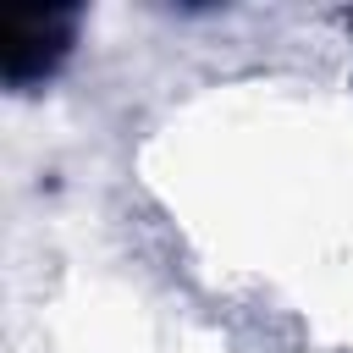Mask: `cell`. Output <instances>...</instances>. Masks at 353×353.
I'll return each mask as SVG.
<instances>
[{
    "label": "cell",
    "mask_w": 353,
    "mask_h": 353,
    "mask_svg": "<svg viewBox=\"0 0 353 353\" xmlns=\"http://www.w3.org/2000/svg\"><path fill=\"white\" fill-rule=\"evenodd\" d=\"M72 44V11L50 6V11H11L0 22V72L6 83H39L44 72H55V61Z\"/></svg>",
    "instance_id": "6da1fadb"
}]
</instances>
